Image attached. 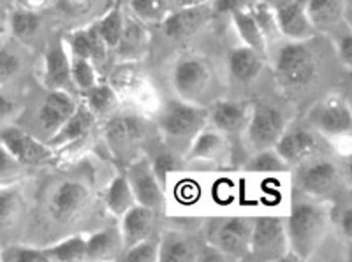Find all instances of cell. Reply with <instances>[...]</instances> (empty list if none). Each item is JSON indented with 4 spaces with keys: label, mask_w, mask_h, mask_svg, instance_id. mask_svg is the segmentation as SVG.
<instances>
[{
    "label": "cell",
    "mask_w": 352,
    "mask_h": 262,
    "mask_svg": "<svg viewBox=\"0 0 352 262\" xmlns=\"http://www.w3.org/2000/svg\"><path fill=\"white\" fill-rule=\"evenodd\" d=\"M317 36L305 41L282 39L268 50L276 88L291 102L301 100L324 85L328 65Z\"/></svg>",
    "instance_id": "cell-1"
},
{
    "label": "cell",
    "mask_w": 352,
    "mask_h": 262,
    "mask_svg": "<svg viewBox=\"0 0 352 262\" xmlns=\"http://www.w3.org/2000/svg\"><path fill=\"white\" fill-rule=\"evenodd\" d=\"M331 229V208L326 201L298 192L285 219L289 259L310 261L320 250Z\"/></svg>",
    "instance_id": "cell-2"
},
{
    "label": "cell",
    "mask_w": 352,
    "mask_h": 262,
    "mask_svg": "<svg viewBox=\"0 0 352 262\" xmlns=\"http://www.w3.org/2000/svg\"><path fill=\"white\" fill-rule=\"evenodd\" d=\"M208 125V107L178 97L160 102L155 111V127L160 141L184 157L197 134Z\"/></svg>",
    "instance_id": "cell-3"
},
{
    "label": "cell",
    "mask_w": 352,
    "mask_h": 262,
    "mask_svg": "<svg viewBox=\"0 0 352 262\" xmlns=\"http://www.w3.org/2000/svg\"><path fill=\"white\" fill-rule=\"evenodd\" d=\"M171 85L176 97L187 102L208 107L220 99L215 65L203 53H182L171 67Z\"/></svg>",
    "instance_id": "cell-4"
},
{
    "label": "cell",
    "mask_w": 352,
    "mask_h": 262,
    "mask_svg": "<svg viewBox=\"0 0 352 262\" xmlns=\"http://www.w3.org/2000/svg\"><path fill=\"white\" fill-rule=\"evenodd\" d=\"M104 143L115 162L122 164L124 169L127 164L144 153L148 144L150 122L146 115L140 111H124L118 109L104 122Z\"/></svg>",
    "instance_id": "cell-5"
},
{
    "label": "cell",
    "mask_w": 352,
    "mask_h": 262,
    "mask_svg": "<svg viewBox=\"0 0 352 262\" xmlns=\"http://www.w3.org/2000/svg\"><path fill=\"white\" fill-rule=\"evenodd\" d=\"M254 217L248 215H226L210 219L203 227V239L228 261H243L248 257Z\"/></svg>",
    "instance_id": "cell-6"
},
{
    "label": "cell",
    "mask_w": 352,
    "mask_h": 262,
    "mask_svg": "<svg viewBox=\"0 0 352 262\" xmlns=\"http://www.w3.org/2000/svg\"><path fill=\"white\" fill-rule=\"evenodd\" d=\"M289 173L294 176L292 182L296 192L320 201H328L345 183L344 169L329 153L314 157L312 160L294 167Z\"/></svg>",
    "instance_id": "cell-7"
},
{
    "label": "cell",
    "mask_w": 352,
    "mask_h": 262,
    "mask_svg": "<svg viewBox=\"0 0 352 262\" xmlns=\"http://www.w3.org/2000/svg\"><path fill=\"white\" fill-rule=\"evenodd\" d=\"M289 123L291 122L282 107L275 106L270 100H250L247 129L241 141L245 155L248 157L254 151L275 146Z\"/></svg>",
    "instance_id": "cell-8"
},
{
    "label": "cell",
    "mask_w": 352,
    "mask_h": 262,
    "mask_svg": "<svg viewBox=\"0 0 352 262\" xmlns=\"http://www.w3.org/2000/svg\"><path fill=\"white\" fill-rule=\"evenodd\" d=\"M307 125L320 134L331 146L351 141L352 113L351 104L336 94H328L308 107L303 120Z\"/></svg>",
    "instance_id": "cell-9"
},
{
    "label": "cell",
    "mask_w": 352,
    "mask_h": 262,
    "mask_svg": "<svg viewBox=\"0 0 352 262\" xmlns=\"http://www.w3.org/2000/svg\"><path fill=\"white\" fill-rule=\"evenodd\" d=\"M108 83L122 102H131L138 107L136 111L155 115L159 109L160 102L141 62H116L108 72Z\"/></svg>",
    "instance_id": "cell-10"
},
{
    "label": "cell",
    "mask_w": 352,
    "mask_h": 262,
    "mask_svg": "<svg viewBox=\"0 0 352 262\" xmlns=\"http://www.w3.org/2000/svg\"><path fill=\"white\" fill-rule=\"evenodd\" d=\"M90 199L92 192L83 179L62 178L53 183L44 197V215L50 222L71 226L87 211Z\"/></svg>",
    "instance_id": "cell-11"
},
{
    "label": "cell",
    "mask_w": 352,
    "mask_h": 262,
    "mask_svg": "<svg viewBox=\"0 0 352 262\" xmlns=\"http://www.w3.org/2000/svg\"><path fill=\"white\" fill-rule=\"evenodd\" d=\"M289 241L285 230V219L278 215H259L254 217L250 248L247 261L273 262L287 261Z\"/></svg>",
    "instance_id": "cell-12"
},
{
    "label": "cell",
    "mask_w": 352,
    "mask_h": 262,
    "mask_svg": "<svg viewBox=\"0 0 352 262\" xmlns=\"http://www.w3.org/2000/svg\"><path fill=\"white\" fill-rule=\"evenodd\" d=\"M278 155L285 160L289 166V171L301 164L312 160L314 157L328 153V150H333L331 144L317 134L310 125L307 123H289L280 140L276 141L275 146Z\"/></svg>",
    "instance_id": "cell-13"
},
{
    "label": "cell",
    "mask_w": 352,
    "mask_h": 262,
    "mask_svg": "<svg viewBox=\"0 0 352 262\" xmlns=\"http://www.w3.org/2000/svg\"><path fill=\"white\" fill-rule=\"evenodd\" d=\"M0 141L23 167L53 166L60 160L48 143H43L18 125L6 123L0 129Z\"/></svg>",
    "instance_id": "cell-14"
},
{
    "label": "cell",
    "mask_w": 352,
    "mask_h": 262,
    "mask_svg": "<svg viewBox=\"0 0 352 262\" xmlns=\"http://www.w3.org/2000/svg\"><path fill=\"white\" fill-rule=\"evenodd\" d=\"M248 113H250V100L228 99L220 97L208 106V125L217 129L228 138L232 144V162H234V150L236 144L243 148V134L247 129Z\"/></svg>",
    "instance_id": "cell-15"
},
{
    "label": "cell",
    "mask_w": 352,
    "mask_h": 262,
    "mask_svg": "<svg viewBox=\"0 0 352 262\" xmlns=\"http://www.w3.org/2000/svg\"><path fill=\"white\" fill-rule=\"evenodd\" d=\"M124 171L129 179V185L132 188L134 199H136V204L150 208V210L157 211V213L164 210V185L157 178L152 162H150L146 153H141L131 164H127L124 167Z\"/></svg>",
    "instance_id": "cell-16"
},
{
    "label": "cell",
    "mask_w": 352,
    "mask_h": 262,
    "mask_svg": "<svg viewBox=\"0 0 352 262\" xmlns=\"http://www.w3.org/2000/svg\"><path fill=\"white\" fill-rule=\"evenodd\" d=\"M80 96L65 90H48L37 109V125L46 135V143L65 125L76 111Z\"/></svg>",
    "instance_id": "cell-17"
},
{
    "label": "cell",
    "mask_w": 352,
    "mask_h": 262,
    "mask_svg": "<svg viewBox=\"0 0 352 262\" xmlns=\"http://www.w3.org/2000/svg\"><path fill=\"white\" fill-rule=\"evenodd\" d=\"M97 123L99 122L94 116V113L88 109V106L80 97L76 111L72 113V116L65 122L64 127L48 141L50 148L60 159L64 151H72L76 150V148L83 146L90 140V135L94 134V131H96Z\"/></svg>",
    "instance_id": "cell-18"
},
{
    "label": "cell",
    "mask_w": 352,
    "mask_h": 262,
    "mask_svg": "<svg viewBox=\"0 0 352 262\" xmlns=\"http://www.w3.org/2000/svg\"><path fill=\"white\" fill-rule=\"evenodd\" d=\"M215 6H199V8H178L169 12L160 30L168 41L175 44H185L199 34L201 28L212 20Z\"/></svg>",
    "instance_id": "cell-19"
},
{
    "label": "cell",
    "mask_w": 352,
    "mask_h": 262,
    "mask_svg": "<svg viewBox=\"0 0 352 262\" xmlns=\"http://www.w3.org/2000/svg\"><path fill=\"white\" fill-rule=\"evenodd\" d=\"M41 83L46 90H65L78 94L71 78V55H69L64 37L46 46L43 65H41Z\"/></svg>",
    "instance_id": "cell-20"
},
{
    "label": "cell",
    "mask_w": 352,
    "mask_h": 262,
    "mask_svg": "<svg viewBox=\"0 0 352 262\" xmlns=\"http://www.w3.org/2000/svg\"><path fill=\"white\" fill-rule=\"evenodd\" d=\"M184 162H204L224 166L232 162V144L222 132L206 125L194 138L188 150L185 151Z\"/></svg>",
    "instance_id": "cell-21"
},
{
    "label": "cell",
    "mask_w": 352,
    "mask_h": 262,
    "mask_svg": "<svg viewBox=\"0 0 352 262\" xmlns=\"http://www.w3.org/2000/svg\"><path fill=\"white\" fill-rule=\"evenodd\" d=\"M305 8L320 36L329 37L351 27V0H305Z\"/></svg>",
    "instance_id": "cell-22"
},
{
    "label": "cell",
    "mask_w": 352,
    "mask_h": 262,
    "mask_svg": "<svg viewBox=\"0 0 352 262\" xmlns=\"http://www.w3.org/2000/svg\"><path fill=\"white\" fill-rule=\"evenodd\" d=\"M268 64V58L261 53L254 52L245 44L234 46L228 53V76L232 88H250L263 74L264 67Z\"/></svg>",
    "instance_id": "cell-23"
},
{
    "label": "cell",
    "mask_w": 352,
    "mask_h": 262,
    "mask_svg": "<svg viewBox=\"0 0 352 262\" xmlns=\"http://www.w3.org/2000/svg\"><path fill=\"white\" fill-rule=\"evenodd\" d=\"M64 41L71 55L88 58L99 69L100 74H102L104 65L108 64L111 50L108 48V44L104 43V39L99 36L94 23L71 28L67 36L64 37Z\"/></svg>",
    "instance_id": "cell-24"
},
{
    "label": "cell",
    "mask_w": 352,
    "mask_h": 262,
    "mask_svg": "<svg viewBox=\"0 0 352 262\" xmlns=\"http://www.w3.org/2000/svg\"><path fill=\"white\" fill-rule=\"evenodd\" d=\"M275 18L282 39L305 41L317 36L316 28L308 18L305 0H282V2H278L275 6Z\"/></svg>",
    "instance_id": "cell-25"
},
{
    "label": "cell",
    "mask_w": 352,
    "mask_h": 262,
    "mask_svg": "<svg viewBox=\"0 0 352 262\" xmlns=\"http://www.w3.org/2000/svg\"><path fill=\"white\" fill-rule=\"evenodd\" d=\"M150 44H152V30L127 14L124 32L111 53L115 55L116 62H143L150 53Z\"/></svg>",
    "instance_id": "cell-26"
},
{
    "label": "cell",
    "mask_w": 352,
    "mask_h": 262,
    "mask_svg": "<svg viewBox=\"0 0 352 262\" xmlns=\"http://www.w3.org/2000/svg\"><path fill=\"white\" fill-rule=\"evenodd\" d=\"M203 238L197 239L182 230H164L159 234V261L197 262Z\"/></svg>",
    "instance_id": "cell-27"
},
{
    "label": "cell",
    "mask_w": 352,
    "mask_h": 262,
    "mask_svg": "<svg viewBox=\"0 0 352 262\" xmlns=\"http://www.w3.org/2000/svg\"><path fill=\"white\" fill-rule=\"evenodd\" d=\"M157 211L150 210L141 204H134L129 208L124 215L120 217V232L122 239H124V246H132L134 243L146 239L148 236L157 232ZM124 248V250H125Z\"/></svg>",
    "instance_id": "cell-28"
},
{
    "label": "cell",
    "mask_w": 352,
    "mask_h": 262,
    "mask_svg": "<svg viewBox=\"0 0 352 262\" xmlns=\"http://www.w3.org/2000/svg\"><path fill=\"white\" fill-rule=\"evenodd\" d=\"M124 248L118 226L102 227L87 236V261H118Z\"/></svg>",
    "instance_id": "cell-29"
},
{
    "label": "cell",
    "mask_w": 352,
    "mask_h": 262,
    "mask_svg": "<svg viewBox=\"0 0 352 262\" xmlns=\"http://www.w3.org/2000/svg\"><path fill=\"white\" fill-rule=\"evenodd\" d=\"M53 4L64 20L81 27L102 17L115 4V0H53Z\"/></svg>",
    "instance_id": "cell-30"
},
{
    "label": "cell",
    "mask_w": 352,
    "mask_h": 262,
    "mask_svg": "<svg viewBox=\"0 0 352 262\" xmlns=\"http://www.w3.org/2000/svg\"><path fill=\"white\" fill-rule=\"evenodd\" d=\"M80 97L87 104L88 109L94 113L97 122H106L109 116L115 115L122 107V100L118 94L113 90L108 81L102 80L94 85L92 88H88L87 91L80 94Z\"/></svg>",
    "instance_id": "cell-31"
},
{
    "label": "cell",
    "mask_w": 352,
    "mask_h": 262,
    "mask_svg": "<svg viewBox=\"0 0 352 262\" xmlns=\"http://www.w3.org/2000/svg\"><path fill=\"white\" fill-rule=\"evenodd\" d=\"M228 14L231 18L232 27L236 30L241 44H245V46L252 48L254 52L261 53V55L268 58V43L264 39L259 25H257L256 18H254L252 8L234 9V11L228 12Z\"/></svg>",
    "instance_id": "cell-32"
},
{
    "label": "cell",
    "mask_w": 352,
    "mask_h": 262,
    "mask_svg": "<svg viewBox=\"0 0 352 262\" xmlns=\"http://www.w3.org/2000/svg\"><path fill=\"white\" fill-rule=\"evenodd\" d=\"M27 201L20 188L11 185H0V232L14 229L23 219Z\"/></svg>",
    "instance_id": "cell-33"
},
{
    "label": "cell",
    "mask_w": 352,
    "mask_h": 262,
    "mask_svg": "<svg viewBox=\"0 0 352 262\" xmlns=\"http://www.w3.org/2000/svg\"><path fill=\"white\" fill-rule=\"evenodd\" d=\"M102 203L104 208L113 215V217H118L120 219L122 215L136 204V199L132 194V188L129 185V179L125 176V171L122 169L118 175L113 176L109 179V183L104 187L102 192Z\"/></svg>",
    "instance_id": "cell-34"
},
{
    "label": "cell",
    "mask_w": 352,
    "mask_h": 262,
    "mask_svg": "<svg viewBox=\"0 0 352 262\" xmlns=\"http://www.w3.org/2000/svg\"><path fill=\"white\" fill-rule=\"evenodd\" d=\"M125 11L141 25L153 30L164 23L173 8L169 0H127Z\"/></svg>",
    "instance_id": "cell-35"
},
{
    "label": "cell",
    "mask_w": 352,
    "mask_h": 262,
    "mask_svg": "<svg viewBox=\"0 0 352 262\" xmlns=\"http://www.w3.org/2000/svg\"><path fill=\"white\" fill-rule=\"evenodd\" d=\"M41 28H43L41 12L28 11V9L18 8V6L9 11V32L20 43H32L41 34Z\"/></svg>",
    "instance_id": "cell-36"
},
{
    "label": "cell",
    "mask_w": 352,
    "mask_h": 262,
    "mask_svg": "<svg viewBox=\"0 0 352 262\" xmlns=\"http://www.w3.org/2000/svg\"><path fill=\"white\" fill-rule=\"evenodd\" d=\"M125 17H127L125 6L115 2L102 17L97 18L96 21H92L96 30L99 32V36L104 39V43L108 44V48L111 50V52L115 50V46L118 44V41H120L122 32H124Z\"/></svg>",
    "instance_id": "cell-37"
},
{
    "label": "cell",
    "mask_w": 352,
    "mask_h": 262,
    "mask_svg": "<svg viewBox=\"0 0 352 262\" xmlns=\"http://www.w3.org/2000/svg\"><path fill=\"white\" fill-rule=\"evenodd\" d=\"M48 261L53 262H80L87 261V236L71 234L58 239L53 245L44 246Z\"/></svg>",
    "instance_id": "cell-38"
},
{
    "label": "cell",
    "mask_w": 352,
    "mask_h": 262,
    "mask_svg": "<svg viewBox=\"0 0 352 262\" xmlns=\"http://www.w3.org/2000/svg\"><path fill=\"white\" fill-rule=\"evenodd\" d=\"M252 14L256 18L257 25H259L261 32H263L264 39L268 43V50L273 44L282 41L280 32H278V25H276L275 18V6L270 0H256L252 4Z\"/></svg>",
    "instance_id": "cell-39"
},
{
    "label": "cell",
    "mask_w": 352,
    "mask_h": 262,
    "mask_svg": "<svg viewBox=\"0 0 352 262\" xmlns=\"http://www.w3.org/2000/svg\"><path fill=\"white\" fill-rule=\"evenodd\" d=\"M243 164L248 173H289V166L275 148L254 151Z\"/></svg>",
    "instance_id": "cell-40"
},
{
    "label": "cell",
    "mask_w": 352,
    "mask_h": 262,
    "mask_svg": "<svg viewBox=\"0 0 352 262\" xmlns=\"http://www.w3.org/2000/svg\"><path fill=\"white\" fill-rule=\"evenodd\" d=\"M71 78L78 94H83V91H87L88 88H92L94 85L102 80L99 69L90 60L76 55H71Z\"/></svg>",
    "instance_id": "cell-41"
},
{
    "label": "cell",
    "mask_w": 352,
    "mask_h": 262,
    "mask_svg": "<svg viewBox=\"0 0 352 262\" xmlns=\"http://www.w3.org/2000/svg\"><path fill=\"white\" fill-rule=\"evenodd\" d=\"M120 261L127 262H157L159 261V232L146 239L127 246L120 255Z\"/></svg>",
    "instance_id": "cell-42"
},
{
    "label": "cell",
    "mask_w": 352,
    "mask_h": 262,
    "mask_svg": "<svg viewBox=\"0 0 352 262\" xmlns=\"http://www.w3.org/2000/svg\"><path fill=\"white\" fill-rule=\"evenodd\" d=\"M0 261L11 262H34L48 261L44 246L36 245H9L0 250Z\"/></svg>",
    "instance_id": "cell-43"
},
{
    "label": "cell",
    "mask_w": 352,
    "mask_h": 262,
    "mask_svg": "<svg viewBox=\"0 0 352 262\" xmlns=\"http://www.w3.org/2000/svg\"><path fill=\"white\" fill-rule=\"evenodd\" d=\"M331 39V48L335 53L336 62L342 65L344 69H347V72L351 71L352 65V34L351 27L344 28L340 32L329 36Z\"/></svg>",
    "instance_id": "cell-44"
},
{
    "label": "cell",
    "mask_w": 352,
    "mask_h": 262,
    "mask_svg": "<svg viewBox=\"0 0 352 262\" xmlns=\"http://www.w3.org/2000/svg\"><path fill=\"white\" fill-rule=\"evenodd\" d=\"M23 169L25 167L14 159V155L0 141V185L16 183L23 176Z\"/></svg>",
    "instance_id": "cell-45"
},
{
    "label": "cell",
    "mask_w": 352,
    "mask_h": 262,
    "mask_svg": "<svg viewBox=\"0 0 352 262\" xmlns=\"http://www.w3.org/2000/svg\"><path fill=\"white\" fill-rule=\"evenodd\" d=\"M352 213H351V204H344L338 210H333L331 208V227L335 226L336 234L340 236V239L344 241V245L347 243V246L351 245L352 238Z\"/></svg>",
    "instance_id": "cell-46"
},
{
    "label": "cell",
    "mask_w": 352,
    "mask_h": 262,
    "mask_svg": "<svg viewBox=\"0 0 352 262\" xmlns=\"http://www.w3.org/2000/svg\"><path fill=\"white\" fill-rule=\"evenodd\" d=\"M21 71V60L12 50L0 46V85L11 81Z\"/></svg>",
    "instance_id": "cell-47"
},
{
    "label": "cell",
    "mask_w": 352,
    "mask_h": 262,
    "mask_svg": "<svg viewBox=\"0 0 352 262\" xmlns=\"http://www.w3.org/2000/svg\"><path fill=\"white\" fill-rule=\"evenodd\" d=\"M12 4L18 6V8L28 9V11L43 12L46 9H50V6L53 4V0H14Z\"/></svg>",
    "instance_id": "cell-48"
},
{
    "label": "cell",
    "mask_w": 352,
    "mask_h": 262,
    "mask_svg": "<svg viewBox=\"0 0 352 262\" xmlns=\"http://www.w3.org/2000/svg\"><path fill=\"white\" fill-rule=\"evenodd\" d=\"M14 113H16V106L8 97L0 94V123H8V120H11L14 116Z\"/></svg>",
    "instance_id": "cell-49"
},
{
    "label": "cell",
    "mask_w": 352,
    "mask_h": 262,
    "mask_svg": "<svg viewBox=\"0 0 352 262\" xmlns=\"http://www.w3.org/2000/svg\"><path fill=\"white\" fill-rule=\"evenodd\" d=\"M9 32V9L0 2V36Z\"/></svg>",
    "instance_id": "cell-50"
},
{
    "label": "cell",
    "mask_w": 352,
    "mask_h": 262,
    "mask_svg": "<svg viewBox=\"0 0 352 262\" xmlns=\"http://www.w3.org/2000/svg\"><path fill=\"white\" fill-rule=\"evenodd\" d=\"M215 0H175L176 8H199V6L213 4Z\"/></svg>",
    "instance_id": "cell-51"
},
{
    "label": "cell",
    "mask_w": 352,
    "mask_h": 262,
    "mask_svg": "<svg viewBox=\"0 0 352 262\" xmlns=\"http://www.w3.org/2000/svg\"><path fill=\"white\" fill-rule=\"evenodd\" d=\"M0 2H2V4H4V0H0ZM11 2H14V0H11Z\"/></svg>",
    "instance_id": "cell-52"
}]
</instances>
